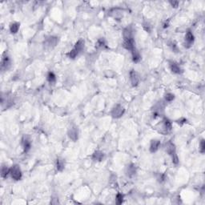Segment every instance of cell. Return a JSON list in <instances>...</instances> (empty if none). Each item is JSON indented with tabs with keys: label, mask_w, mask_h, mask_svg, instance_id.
<instances>
[{
	"label": "cell",
	"mask_w": 205,
	"mask_h": 205,
	"mask_svg": "<svg viewBox=\"0 0 205 205\" xmlns=\"http://www.w3.org/2000/svg\"><path fill=\"white\" fill-rule=\"evenodd\" d=\"M166 152L171 156L172 163L175 164H177L179 163V158H178V155L176 154V148L174 143H171V142H168L166 143Z\"/></svg>",
	"instance_id": "6da1fadb"
},
{
	"label": "cell",
	"mask_w": 205,
	"mask_h": 205,
	"mask_svg": "<svg viewBox=\"0 0 205 205\" xmlns=\"http://www.w3.org/2000/svg\"><path fill=\"white\" fill-rule=\"evenodd\" d=\"M10 175L14 180H20L22 179V170L20 166L18 164H14L11 168V171H10Z\"/></svg>",
	"instance_id": "7a4b0ae2"
},
{
	"label": "cell",
	"mask_w": 205,
	"mask_h": 205,
	"mask_svg": "<svg viewBox=\"0 0 205 205\" xmlns=\"http://www.w3.org/2000/svg\"><path fill=\"white\" fill-rule=\"evenodd\" d=\"M124 107L122 105H120V104H117V105H115V107L112 108V112H111V115H112V116L113 118L119 119L124 115Z\"/></svg>",
	"instance_id": "3957f363"
},
{
	"label": "cell",
	"mask_w": 205,
	"mask_h": 205,
	"mask_svg": "<svg viewBox=\"0 0 205 205\" xmlns=\"http://www.w3.org/2000/svg\"><path fill=\"white\" fill-rule=\"evenodd\" d=\"M67 135L72 141H76L79 139V129L75 125H72L68 128Z\"/></svg>",
	"instance_id": "277c9868"
},
{
	"label": "cell",
	"mask_w": 205,
	"mask_h": 205,
	"mask_svg": "<svg viewBox=\"0 0 205 205\" xmlns=\"http://www.w3.org/2000/svg\"><path fill=\"white\" fill-rule=\"evenodd\" d=\"M59 42V39L58 38L55 37V36H49L48 38H47L45 39V42H44V46L45 47L47 48H49V49H52L54 47H55L57 44Z\"/></svg>",
	"instance_id": "5b68a950"
},
{
	"label": "cell",
	"mask_w": 205,
	"mask_h": 205,
	"mask_svg": "<svg viewBox=\"0 0 205 205\" xmlns=\"http://www.w3.org/2000/svg\"><path fill=\"white\" fill-rule=\"evenodd\" d=\"M129 75H130V80H131V84L133 87H137L139 84H140V75L139 74L137 73L134 70H131L129 73Z\"/></svg>",
	"instance_id": "8992f818"
},
{
	"label": "cell",
	"mask_w": 205,
	"mask_h": 205,
	"mask_svg": "<svg viewBox=\"0 0 205 205\" xmlns=\"http://www.w3.org/2000/svg\"><path fill=\"white\" fill-rule=\"evenodd\" d=\"M194 40H195L194 34H192V31H188L185 34V37H184V45H185V47H191L194 43Z\"/></svg>",
	"instance_id": "52a82bcc"
},
{
	"label": "cell",
	"mask_w": 205,
	"mask_h": 205,
	"mask_svg": "<svg viewBox=\"0 0 205 205\" xmlns=\"http://www.w3.org/2000/svg\"><path fill=\"white\" fill-rule=\"evenodd\" d=\"M125 174L129 178L133 177L136 174V167L133 164H128L125 168Z\"/></svg>",
	"instance_id": "ba28073f"
},
{
	"label": "cell",
	"mask_w": 205,
	"mask_h": 205,
	"mask_svg": "<svg viewBox=\"0 0 205 205\" xmlns=\"http://www.w3.org/2000/svg\"><path fill=\"white\" fill-rule=\"evenodd\" d=\"M11 65V61L7 55H3L1 60V70L6 71Z\"/></svg>",
	"instance_id": "9c48e42d"
},
{
	"label": "cell",
	"mask_w": 205,
	"mask_h": 205,
	"mask_svg": "<svg viewBox=\"0 0 205 205\" xmlns=\"http://www.w3.org/2000/svg\"><path fill=\"white\" fill-rule=\"evenodd\" d=\"M159 146H160V140H157V139L152 140H151V143H150V152L152 153L156 152L159 150Z\"/></svg>",
	"instance_id": "30bf717a"
},
{
	"label": "cell",
	"mask_w": 205,
	"mask_h": 205,
	"mask_svg": "<svg viewBox=\"0 0 205 205\" xmlns=\"http://www.w3.org/2000/svg\"><path fill=\"white\" fill-rule=\"evenodd\" d=\"M123 46L124 47L126 50L128 51H131L133 50L135 48V40L134 39H126V40H124V44H123Z\"/></svg>",
	"instance_id": "8fae6325"
},
{
	"label": "cell",
	"mask_w": 205,
	"mask_h": 205,
	"mask_svg": "<svg viewBox=\"0 0 205 205\" xmlns=\"http://www.w3.org/2000/svg\"><path fill=\"white\" fill-rule=\"evenodd\" d=\"M169 67H170L171 72H173L174 74H181L182 72H183V70L181 69L180 66L178 63H176V62H171Z\"/></svg>",
	"instance_id": "7c38bea8"
},
{
	"label": "cell",
	"mask_w": 205,
	"mask_h": 205,
	"mask_svg": "<svg viewBox=\"0 0 205 205\" xmlns=\"http://www.w3.org/2000/svg\"><path fill=\"white\" fill-rule=\"evenodd\" d=\"M22 145L24 152H27L30 151V149H31V140H29L27 137L24 136L22 139Z\"/></svg>",
	"instance_id": "4fadbf2b"
},
{
	"label": "cell",
	"mask_w": 205,
	"mask_h": 205,
	"mask_svg": "<svg viewBox=\"0 0 205 205\" xmlns=\"http://www.w3.org/2000/svg\"><path fill=\"white\" fill-rule=\"evenodd\" d=\"M104 158V154L101 151H95L92 155V159L95 162H101Z\"/></svg>",
	"instance_id": "5bb4252c"
},
{
	"label": "cell",
	"mask_w": 205,
	"mask_h": 205,
	"mask_svg": "<svg viewBox=\"0 0 205 205\" xmlns=\"http://www.w3.org/2000/svg\"><path fill=\"white\" fill-rule=\"evenodd\" d=\"M131 55H132V60L134 62H139L141 60V55L139 51L135 47L133 50L131 51Z\"/></svg>",
	"instance_id": "9a60e30c"
},
{
	"label": "cell",
	"mask_w": 205,
	"mask_h": 205,
	"mask_svg": "<svg viewBox=\"0 0 205 205\" xmlns=\"http://www.w3.org/2000/svg\"><path fill=\"white\" fill-rule=\"evenodd\" d=\"M55 167L57 171H62L63 169L65 168V163H64V160L62 159L58 158L56 159L55 162Z\"/></svg>",
	"instance_id": "2e32d148"
},
{
	"label": "cell",
	"mask_w": 205,
	"mask_h": 205,
	"mask_svg": "<svg viewBox=\"0 0 205 205\" xmlns=\"http://www.w3.org/2000/svg\"><path fill=\"white\" fill-rule=\"evenodd\" d=\"M84 46H85V41H84L83 39H79L75 43L74 48L80 53L81 51L84 49Z\"/></svg>",
	"instance_id": "e0dca14e"
},
{
	"label": "cell",
	"mask_w": 205,
	"mask_h": 205,
	"mask_svg": "<svg viewBox=\"0 0 205 205\" xmlns=\"http://www.w3.org/2000/svg\"><path fill=\"white\" fill-rule=\"evenodd\" d=\"M123 37H124V40L134 39L132 31H131L130 28H125L124 30V31H123Z\"/></svg>",
	"instance_id": "ac0fdd59"
},
{
	"label": "cell",
	"mask_w": 205,
	"mask_h": 205,
	"mask_svg": "<svg viewBox=\"0 0 205 205\" xmlns=\"http://www.w3.org/2000/svg\"><path fill=\"white\" fill-rule=\"evenodd\" d=\"M20 27V24L19 22H13L10 25V31L11 34H16L19 30Z\"/></svg>",
	"instance_id": "d6986e66"
},
{
	"label": "cell",
	"mask_w": 205,
	"mask_h": 205,
	"mask_svg": "<svg viewBox=\"0 0 205 205\" xmlns=\"http://www.w3.org/2000/svg\"><path fill=\"white\" fill-rule=\"evenodd\" d=\"M10 171H11V168H9L6 165H3L2 168H1V176L3 178H6L7 176L10 175Z\"/></svg>",
	"instance_id": "ffe728a7"
},
{
	"label": "cell",
	"mask_w": 205,
	"mask_h": 205,
	"mask_svg": "<svg viewBox=\"0 0 205 205\" xmlns=\"http://www.w3.org/2000/svg\"><path fill=\"white\" fill-rule=\"evenodd\" d=\"M164 128L167 131H170L172 128V124H171V122L168 119L165 118L164 119Z\"/></svg>",
	"instance_id": "44dd1931"
},
{
	"label": "cell",
	"mask_w": 205,
	"mask_h": 205,
	"mask_svg": "<svg viewBox=\"0 0 205 205\" xmlns=\"http://www.w3.org/2000/svg\"><path fill=\"white\" fill-rule=\"evenodd\" d=\"M47 81L51 84H54L56 82V76L53 72H50L47 74Z\"/></svg>",
	"instance_id": "7402d4cb"
},
{
	"label": "cell",
	"mask_w": 205,
	"mask_h": 205,
	"mask_svg": "<svg viewBox=\"0 0 205 205\" xmlns=\"http://www.w3.org/2000/svg\"><path fill=\"white\" fill-rule=\"evenodd\" d=\"M79 54V52L77 50H75V48H73L72 50H71L70 51H69L68 54H67V55H68V57L70 58V59H75V58L77 57Z\"/></svg>",
	"instance_id": "603a6c76"
},
{
	"label": "cell",
	"mask_w": 205,
	"mask_h": 205,
	"mask_svg": "<svg viewBox=\"0 0 205 205\" xmlns=\"http://www.w3.org/2000/svg\"><path fill=\"white\" fill-rule=\"evenodd\" d=\"M106 45V40L104 38H100L97 40L96 44H95V46H96L97 48H102V47H105Z\"/></svg>",
	"instance_id": "cb8c5ba5"
},
{
	"label": "cell",
	"mask_w": 205,
	"mask_h": 205,
	"mask_svg": "<svg viewBox=\"0 0 205 205\" xmlns=\"http://www.w3.org/2000/svg\"><path fill=\"white\" fill-rule=\"evenodd\" d=\"M124 195L123 194H121V193H118L117 195H116V196H115V203L117 204H121L122 203L124 202Z\"/></svg>",
	"instance_id": "d4e9b609"
},
{
	"label": "cell",
	"mask_w": 205,
	"mask_h": 205,
	"mask_svg": "<svg viewBox=\"0 0 205 205\" xmlns=\"http://www.w3.org/2000/svg\"><path fill=\"white\" fill-rule=\"evenodd\" d=\"M164 99L167 102H171L175 99V95L171 93H167L164 95Z\"/></svg>",
	"instance_id": "484cf974"
},
{
	"label": "cell",
	"mask_w": 205,
	"mask_h": 205,
	"mask_svg": "<svg viewBox=\"0 0 205 205\" xmlns=\"http://www.w3.org/2000/svg\"><path fill=\"white\" fill-rule=\"evenodd\" d=\"M199 152L202 153V154H204L205 152V142H204V139H202V140H200V142H199Z\"/></svg>",
	"instance_id": "4316f807"
},
{
	"label": "cell",
	"mask_w": 205,
	"mask_h": 205,
	"mask_svg": "<svg viewBox=\"0 0 205 205\" xmlns=\"http://www.w3.org/2000/svg\"><path fill=\"white\" fill-rule=\"evenodd\" d=\"M169 3H170L171 6H172V7H174V8H176V7H178V6H179V2H178V1H170Z\"/></svg>",
	"instance_id": "83f0119b"
},
{
	"label": "cell",
	"mask_w": 205,
	"mask_h": 205,
	"mask_svg": "<svg viewBox=\"0 0 205 205\" xmlns=\"http://www.w3.org/2000/svg\"><path fill=\"white\" fill-rule=\"evenodd\" d=\"M168 27H169V23H168V22L166 21V22H164V28Z\"/></svg>",
	"instance_id": "f1b7e54d"
}]
</instances>
